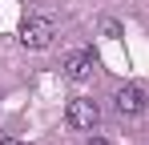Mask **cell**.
Segmentation results:
<instances>
[{"mask_svg":"<svg viewBox=\"0 0 149 145\" xmlns=\"http://www.w3.org/2000/svg\"><path fill=\"white\" fill-rule=\"evenodd\" d=\"M61 72H65L73 85H81V81H89V77L97 72V56L85 52V48H77V52H69V56L61 61Z\"/></svg>","mask_w":149,"mask_h":145,"instance_id":"277c9868","label":"cell"},{"mask_svg":"<svg viewBox=\"0 0 149 145\" xmlns=\"http://www.w3.org/2000/svg\"><path fill=\"white\" fill-rule=\"evenodd\" d=\"M0 145H24L20 137H0Z\"/></svg>","mask_w":149,"mask_h":145,"instance_id":"8992f818","label":"cell"},{"mask_svg":"<svg viewBox=\"0 0 149 145\" xmlns=\"http://www.w3.org/2000/svg\"><path fill=\"white\" fill-rule=\"evenodd\" d=\"M85 145H109V141H105V137H97V133H93V137H89V141H85Z\"/></svg>","mask_w":149,"mask_h":145,"instance_id":"52a82bcc","label":"cell"},{"mask_svg":"<svg viewBox=\"0 0 149 145\" xmlns=\"http://www.w3.org/2000/svg\"><path fill=\"white\" fill-rule=\"evenodd\" d=\"M101 28H105V36H121V24H117V20H105Z\"/></svg>","mask_w":149,"mask_h":145,"instance_id":"5b68a950","label":"cell"},{"mask_svg":"<svg viewBox=\"0 0 149 145\" xmlns=\"http://www.w3.org/2000/svg\"><path fill=\"white\" fill-rule=\"evenodd\" d=\"M65 117H69L73 129L93 133V129L101 125V105H97V101H89V97H73V101H69V109H65Z\"/></svg>","mask_w":149,"mask_h":145,"instance_id":"7a4b0ae2","label":"cell"},{"mask_svg":"<svg viewBox=\"0 0 149 145\" xmlns=\"http://www.w3.org/2000/svg\"><path fill=\"white\" fill-rule=\"evenodd\" d=\"M52 36H56V20L52 16H24V24H20V45L24 48L40 52V48L52 45Z\"/></svg>","mask_w":149,"mask_h":145,"instance_id":"6da1fadb","label":"cell"},{"mask_svg":"<svg viewBox=\"0 0 149 145\" xmlns=\"http://www.w3.org/2000/svg\"><path fill=\"white\" fill-rule=\"evenodd\" d=\"M113 105H117L121 117H141V113L149 109V97H145L141 85H121V89L113 93Z\"/></svg>","mask_w":149,"mask_h":145,"instance_id":"3957f363","label":"cell"}]
</instances>
